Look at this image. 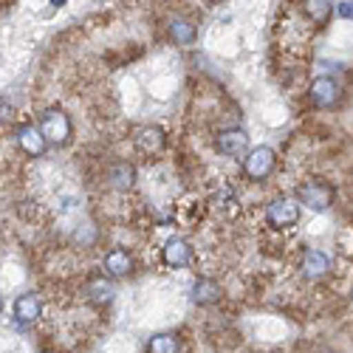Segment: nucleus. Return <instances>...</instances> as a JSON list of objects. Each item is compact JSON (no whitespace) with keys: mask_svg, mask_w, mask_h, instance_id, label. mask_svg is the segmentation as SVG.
Listing matches in <instances>:
<instances>
[{"mask_svg":"<svg viewBox=\"0 0 353 353\" xmlns=\"http://www.w3.org/2000/svg\"><path fill=\"white\" fill-rule=\"evenodd\" d=\"M218 300H221V285L215 280H207V277L195 280V285H192V303L195 305H215Z\"/></svg>","mask_w":353,"mask_h":353,"instance_id":"obj_15","label":"nucleus"},{"mask_svg":"<svg viewBox=\"0 0 353 353\" xmlns=\"http://www.w3.org/2000/svg\"><path fill=\"white\" fill-rule=\"evenodd\" d=\"M51 3H54V6H65V3H68V0H51Z\"/></svg>","mask_w":353,"mask_h":353,"instance_id":"obj_21","label":"nucleus"},{"mask_svg":"<svg viewBox=\"0 0 353 353\" xmlns=\"http://www.w3.org/2000/svg\"><path fill=\"white\" fill-rule=\"evenodd\" d=\"M147 353H181V339L175 334H156L147 342Z\"/></svg>","mask_w":353,"mask_h":353,"instance_id":"obj_16","label":"nucleus"},{"mask_svg":"<svg viewBox=\"0 0 353 353\" xmlns=\"http://www.w3.org/2000/svg\"><path fill=\"white\" fill-rule=\"evenodd\" d=\"M88 297H91L94 303H110L113 300V285L105 283V280H91L88 283Z\"/></svg>","mask_w":353,"mask_h":353,"instance_id":"obj_18","label":"nucleus"},{"mask_svg":"<svg viewBox=\"0 0 353 353\" xmlns=\"http://www.w3.org/2000/svg\"><path fill=\"white\" fill-rule=\"evenodd\" d=\"M336 14L342 20H353V0H342V3L336 6Z\"/></svg>","mask_w":353,"mask_h":353,"instance_id":"obj_19","label":"nucleus"},{"mask_svg":"<svg viewBox=\"0 0 353 353\" xmlns=\"http://www.w3.org/2000/svg\"><path fill=\"white\" fill-rule=\"evenodd\" d=\"M300 272L305 280H319V277H325L331 272V257L325 252H319V249H308L300 260Z\"/></svg>","mask_w":353,"mask_h":353,"instance_id":"obj_7","label":"nucleus"},{"mask_svg":"<svg viewBox=\"0 0 353 353\" xmlns=\"http://www.w3.org/2000/svg\"><path fill=\"white\" fill-rule=\"evenodd\" d=\"M170 37L175 46H192L198 32H195V23H190L187 17H170Z\"/></svg>","mask_w":353,"mask_h":353,"instance_id":"obj_14","label":"nucleus"},{"mask_svg":"<svg viewBox=\"0 0 353 353\" xmlns=\"http://www.w3.org/2000/svg\"><path fill=\"white\" fill-rule=\"evenodd\" d=\"M43 314V303L34 291L28 294H20V297L14 300V319L20 322V325H32V322H37Z\"/></svg>","mask_w":353,"mask_h":353,"instance_id":"obj_8","label":"nucleus"},{"mask_svg":"<svg viewBox=\"0 0 353 353\" xmlns=\"http://www.w3.org/2000/svg\"><path fill=\"white\" fill-rule=\"evenodd\" d=\"M266 221L272 229H291L300 223V201H294L288 195L274 198L266 207Z\"/></svg>","mask_w":353,"mask_h":353,"instance_id":"obj_1","label":"nucleus"},{"mask_svg":"<svg viewBox=\"0 0 353 353\" xmlns=\"http://www.w3.org/2000/svg\"><path fill=\"white\" fill-rule=\"evenodd\" d=\"M17 144L28 156H43L46 147H48V139L43 136V130L37 125H20L17 128Z\"/></svg>","mask_w":353,"mask_h":353,"instance_id":"obj_9","label":"nucleus"},{"mask_svg":"<svg viewBox=\"0 0 353 353\" xmlns=\"http://www.w3.org/2000/svg\"><path fill=\"white\" fill-rule=\"evenodd\" d=\"M331 12H334V0H305V14H308L316 26L328 23Z\"/></svg>","mask_w":353,"mask_h":353,"instance_id":"obj_17","label":"nucleus"},{"mask_svg":"<svg viewBox=\"0 0 353 353\" xmlns=\"http://www.w3.org/2000/svg\"><path fill=\"white\" fill-rule=\"evenodd\" d=\"M218 153L229 156V159H246L249 153V133L243 128H229L218 133Z\"/></svg>","mask_w":353,"mask_h":353,"instance_id":"obj_6","label":"nucleus"},{"mask_svg":"<svg viewBox=\"0 0 353 353\" xmlns=\"http://www.w3.org/2000/svg\"><path fill=\"white\" fill-rule=\"evenodd\" d=\"M136 181V167L128 164V161H116L110 170H108V184L116 190V192H128Z\"/></svg>","mask_w":353,"mask_h":353,"instance_id":"obj_12","label":"nucleus"},{"mask_svg":"<svg viewBox=\"0 0 353 353\" xmlns=\"http://www.w3.org/2000/svg\"><path fill=\"white\" fill-rule=\"evenodd\" d=\"M164 144H167V136H164V130L161 128H141L139 133H136V147L141 153H147V156H156V153H161L164 150Z\"/></svg>","mask_w":353,"mask_h":353,"instance_id":"obj_11","label":"nucleus"},{"mask_svg":"<svg viewBox=\"0 0 353 353\" xmlns=\"http://www.w3.org/2000/svg\"><path fill=\"white\" fill-rule=\"evenodd\" d=\"M40 130L48 139V144H65L71 139V119H68V113L60 110V108L46 110L43 119H40Z\"/></svg>","mask_w":353,"mask_h":353,"instance_id":"obj_3","label":"nucleus"},{"mask_svg":"<svg viewBox=\"0 0 353 353\" xmlns=\"http://www.w3.org/2000/svg\"><path fill=\"white\" fill-rule=\"evenodd\" d=\"M12 119V105L0 99V122H9Z\"/></svg>","mask_w":353,"mask_h":353,"instance_id":"obj_20","label":"nucleus"},{"mask_svg":"<svg viewBox=\"0 0 353 353\" xmlns=\"http://www.w3.org/2000/svg\"><path fill=\"white\" fill-rule=\"evenodd\" d=\"M190 260H192V249L184 238H170L164 243V263L172 269H184L190 266Z\"/></svg>","mask_w":353,"mask_h":353,"instance_id":"obj_10","label":"nucleus"},{"mask_svg":"<svg viewBox=\"0 0 353 353\" xmlns=\"http://www.w3.org/2000/svg\"><path fill=\"white\" fill-rule=\"evenodd\" d=\"M0 308H3V300H0Z\"/></svg>","mask_w":353,"mask_h":353,"instance_id":"obj_22","label":"nucleus"},{"mask_svg":"<svg viewBox=\"0 0 353 353\" xmlns=\"http://www.w3.org/2000/svg\"><path fill=\"white\" fill-rule=\"evenodd\" d=\"M274 164H277V156H274L272 147H254V150H249L243 159V172L252 181H266L274 172Z\"/></svg>","mask_w":353,"mask_h":353,"instance_id":"obj_2","label":"nucleus"},{"mask_svg":"<svg viewBox=\"0 0 353 353\" xmlns=\"http://www.w3.org/2000/svg\"><path fill=\"white\" fill-rule=\"evenodd\" d=\"M308 97L316 108L328 110V108H336L339 99H342V85L334 79V77H316L308 88Z\"/></svg>","mask_w":353,"mask_h":353,"instance_id":"obj_5","label":"nucleus"},{"mask_svg":"<svg viewBox=\"0 0 353 353\" xmlns=\"http://www.w3.org/2000/svg\"><path fill=\"white\" fill-rule=\"evenodd\" d=\"M297 201L305 203V207L314 212H325L334 203V187H328L325 181H305L297 190Z\"/></svg>","mask_w":353,"mask_h":353,"instance_id":"obj_4","label":"nucleus"},{"mask_svg":"<svg viewBox=\"0 0 353 353\" xmlns=\"http://www.w3.org/2000/svg\"><path fill=\"white\" fill-rule=\"evenodd\" d=\"M105 272L110 277H128L133 272V257L125 249H110L105 254Z\"/></svg>","mask_w":353,"mask_h":353,"instance_id":"obj_13","label":"nucleus"}]
</instances>
